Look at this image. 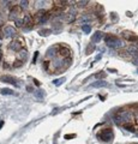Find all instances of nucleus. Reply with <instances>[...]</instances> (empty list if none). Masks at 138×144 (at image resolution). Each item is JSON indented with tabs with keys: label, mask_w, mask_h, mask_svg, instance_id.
Returning a JSON list of instances; mask_svg holds the SVG:
<instances>
[{
	"label": "nucleus",
	"mask_w": 138,
	"mask_h": 144,
	"mask_svg": "<svg viewBox=\"0 0 138 144\" xmlns=\"http://www.w3.org/2000/svg\"><path fill=\"white\" fill-rule=\"evenodd\" d=\"M49 17H50V12H47V13L45 14L43 17L40 18V23H45V22H47L49 19Z\"/></svg>",
	"instance_id": "20"
},
{
	"label": "nucleus",
	"mask_w": 138,
	"mask_h": 144,
	"mask_svg": "<svg viewBox=\"0 0 138 144\" xmlns=\"http://www.w3.org/2000/svg\"><path fill=\"white\" fill-rule=\"evenodd\" d=\"M136 135H137V137H138V130H137V132H136Z\"/></svg>",
	"instance_id": "38"
},
{
	"label": "nucleus",
	"mask_w": 138,
	"mask_h": 144,
	"mask_svg": "<svg viewBox=\"0 0 138 144\" xmlns=\"http://www.w3.org/2000/svg\"><path fill=\"white\" fill-rule=\"evenodd\" d=\"M101 39H102V33H101V31H96L95 34L92 35L91 41H92V43H94V42H100Z\"/></svg>",
	"instance_id": "12"
},
{
	"label": "nucleus",
	"mask_w": 138,
	"mask_h": 144,
	"mask_svg": "<svg viewBox=\"0 0 138 144\" xmlns=\"http://www.w3.org/2000/svg\"><path fill=\"white\" fill-rule=\"evenodd\" d=\"M77 4H78V6L79 7H83V6H85L87 4H89V1H78Z\"/></svg>",
	"instance_id": "29"
},
{
	"label": "nucleus",
	"mask_w": 138,
	"mask_h": 144,
	"mask_svg": "<svg viewBox=\"0 0 138 144\" xmlns=\"http://www.w3.org/2000/svg\"><path fill=\"white\" fill-rule=\"evenodd\" d=\"M136 117H137V118H138V112H137V114H136Z\"/></svg>",
	"instance_id": "39"
},
{
	"label": "nucleus",
	"mask_w": 138,
	"mask_h": 144,
	"mask_svg": "<svg viewBox=\"0 0 138 144\" xmlns=\"http://www.w3.org/2000/svg\"><path fill=\"white\" fill-rule=\"evenodd\" d=\"M104 41L107 43V46L110 48H114V49H117V48H121L124 46V43L121 40H119L117 36H114V35H107L106 37H104Z\"/></svg>",
	"instance_id": "1"
},
{
	"label": "nucleus",
	"mask_w": 138,
	"mask_h": 144,
	"mask_svg": "<svg viewBox=\"0 0 138 144\" xmlns=\"http://www.w3.org/2000/svg\"><path fill=\"white\" fill-rule=\"evenodd\" d=\"M59 50H60V47L59 46H54V47L49 48L48 50H47V56H50V58H53V56H55V54L56 53H59Z\"/></svg>",
	"instance_id": "7"
},
{
	"label": "nucleus",
	"mask_w": 138,
	"mask_h": 144,
	"mask_svg": "<svg viewBox=\"0 0 138 144\" xmlns=\"http://www.w3.org/2000/svg\"><path fill=\"white\" fill-rule=\"evenodd\" d=\"M34 82H35V84H36V85H40V82H39L37 79H34Z\"/></svg>",
	"instance_id": "35"
},
{
	"label": "nucleus",
	"mask_w": 138,
	"mask_h": 144,
	"mask_svg": "<svg viewBox=\"0 0 138 144\" xmlns=\"http://www.w3.org/2000/svg\"><path fill=\"white\" fill-rule=\"evenodd\" d=\"M94 77L97 78V79H98V78H104V77H106V73H103V72H102V73H96Z\"/></svg>",
	"instance_id": "28"
},
{
	"label": "nucleus",
	"mask_w": 138,
	"mask_h": 144,
	"mask_svg": "<svg viewBox=\"0 0 138 144\" xmlns=\"http://www.w3.org/2000/svg\"><path fill=\"white\" fill-rule=\"evenodd\" d=\"M19 14L18 12V7H14L13 10L11 11V13H10V19H13V21H17V16Z\"/></svg>",
	"instance_id": "13"
},
{
	"label": "nucleus",
	"mask_w": 138,
	"mask_h": 144,
	"mask_svg": "<svg viewBox=\"0 0 138 144\" xmlns=\"http://www.w3.org/2000/svg\"><path fill=\"white\" fill-rule=\"evenodd\" d=\"M118 115L121 118L123 121H126V123H130V121L132 120V115H131V113H130L129 110H123V112H120Z\"/></svg>",
	"instance_id": "4"
},
{
	"label": "nucleus",
	"mask_w": 138,
	"mask_h": 144,
	"mask_svg": "<svg viewBox=\"0 0 138 144\" xmlns=\"http://www.w3.org/2000/svg\"><path fill=\"white\" fill-rule=\"evenodd\" d=\"M59 54L64 56V58H69L71 55V49L67 47H60V50H59Z\"/></svg>",
	"instance_id": "8"
},
{
	"label": "nucleus",
	"mask_w": 138,
	"mask_h": 144,
	"mask_svg": "<svg viewBox=\"0 0 138 144\" xmlns=\"http://www.w3.org/2000/svg\"><path fill=\"white\" fill-rule=\"evenodd\" d=\"M4 121H0V130H1V129H2V126H4Z\"/></svg>",
	"instance_id": "34"
},
{
	"label": "nucleus",
	"mask_w": 138,
	"mask_h": 144,
	"mask_svg": "<svg viewBox=\"0 0 138 144\" xmlns=\"http://www.w3.org/2000/svg\"><path fill=\"white\" fill-rule=\"evenodd\" d=\"M28 6H29V1H27V0H23V1H21V2H19V7H21V8H23V10L28 8Z\"/></svg>",
	"instance_id": "21"
},
{
	"label": "nucleus",
	"mask_w": 138,
	"mask_h": 144,
	"mask_svg": "<svg viewBox=\"0 0 138 144\" xmlns=\"http://www.w3.org/2000/svg\"><path fill=\"white\" fill-rule=\"evenodd\" d=\"M4 34H5L6 37H13V36H16L17 31H16V29L12 25H8V27H6L4 29Z\"/></svg>",
	"instance_id": "5"
},
{
	"label": "nucleus",
	"mask_w": 138,
	"mask_h": 144,
	"mask_svg": "<svg viewBox=\"0 0 138 144\" xmlns=\"http://www.w3.org/2000/svg\"><path fill=\"white\" fill-rule=\"evenodd\" d=\"M64 82H65V78L62 77L60 79H55V81H53V84H54V85H59V84H62Z\"/></svg>",
	"instance_id": "24"
},
{
	"label": "nucleus",
	"mask_w": 138,
	"mask_h": 144,
	"mask_svg": "<svg viewBox=\"0 0 138 144\" xmlns=\"http://www.w3.org/2000/svg\"><path fill=\"white\" fill-rule=\"evenodd\" d=\"M75 137H76V135H65V139H71Z\"/></svg>",
	"instance_id": "31"
},
{
	"label": "nucleus",
	"mask_w": 138,
	"mask_h": 144,
	"mask_svg": "<svg viewBox=\"0 0 138 144\" xmlns=\"http://www.w3.org/2000/svg\"><path fill=\"white\" fill-rule=\"evenodd\" d=\"M35 96L37 97V98H42L43 97V93H42V90H36V91H34Z\"/></svg>",
	"instance_id": "23"
},
{
	"label": "nucleus",
	"mask_w": 138,
	"mask_h": 144,
	"mask_svg": "<svg viewBox=\"0 0 138 144\" xmlns=\"http://www.w3.org/2000/svg\"><path fill=\"white\" fill-rule=\"evenodd\" d=\"M23 25H29L28 29L33 25V18H31L30 14H25V16L23 17Z\"/></svg>",
	"instance_id": "9"
},
{
	"label": "nucleus",
	"mask_w": 138,
	"mask_h": 144,
	"mask_svg": "<svg viewBox=\"0 0 138 144\" xmlns=\"http://www.w3.org/2000/svg\"><path fill=\"white\" fill-rule=\"evenodd\" d=\"M43 66H45V69L47 70V69H48V62H47V61H45V64H43Z\"/></svg>",
	"instance_id": "33"
},
{
	"label": "nucleus",
	"mask_w": 138,
	"mask_h": 144,
	"mask_svg": "<svg viewBox=\"0 0 138 144\" xmlns=\"http://www.w3.org/2000/svg\"><path fill=\"white\" fill-rule=\"evenodd\" d=\"M52 31H50V29H41L40 31H39V34L40 36H48Z\"/></svg>",
	"instance_id": "18"
},
{
	"label": "nucleus",
	"mask_w": 138,
	"mask_h": 144,
	"mask_svg": "<svg viewBox=\"0 0 138 144\" xmlns=\"http://www.w3.org/2000/svg\"><path fill=\"white\" fill-rule=\"evenodd\" d=\"M8 48L14 50V52H19V50H22V42L12 41L11 43H8Z\"/></svg>",
	"instance_id": "6"
},
{
	"label": "nucleus",
	"mask_w": 138,
	"mask_h": 144,
	"mask_svg": "<svg viewBox=\"0 0 138 144\" xmlns=\"http://www.w3.org/2000/svg\"><path fill=\"white\" fill-rule=\"evenodd\" d=\"M46 13H47V11H45V10H40V11H37V12H36V17L41 18V17H43Z\"/></svg>",
	"instance_id": "22"
},
{
	"label": "nucleus",
	"mask_w": 138,
	"mask_h": 144,
	"mask_svg": "<svg viewBox=\"0 0 138 144\" xmlns=\"http://www.w3.org/2000/svg\"><path fill=\"white\" fill-rule=\"evenodd\" d=\"M124 129L126 131H129V132H135L136 131V127L132 125L131 123H126V124H124Z\"/></svg>",
	"instance_id": "14"
},
{
	"label": "nucleus",
	"mask_w": 138,
	"mask_h": 144,
	"mask_svg": "<svg viewBox=\"0 0 138 144\" xmlns=\"http://www.w3.org/2000/svg\"><path fill=\"white\" fill-rule=\"evenodd\" d=\"M19 58H21L22 61H24V60H27V59H28V52L25 50V49L19 50Z\"/></svg>",
	"instance_id": "15"
},
{
	"label": "nucleus",
	"mask_w": 138,
	"mask_h": 144,
	"mask_svg": "<svg viewBox=\"0 0 138 144\" xmlns=\"http://www.w3.org/2000/svg\"><path fill=\"white\" fill-rule=\"evenodd\" d=\"M27 89H28V90H29V91H34V90H33V88H30V87H28Z\"/></svg>",
	"instance_id": "37"
},
{
	"label": "nucleus",
	"mask_w": 138,
	"mask_h": 144,
	"mask_svg": "<svg viewBox=\"0 0 138 144\" xmlns=\"http://www.w3.org/2000/svg\"><path fill=\"white\" fill-rule=\"evenodd\" d=\"M0 81H1V82H5V83H8V84H13L16 87H18V83H17V81L14 79L12 76H8V75L1 76V77H0Z\"/></svg>",
	"instance_id": "3"
},
{
	"label": "nucleus",
	"mask_w": 138,
	"mask_h": 144,
	"mask_svg": "<svg viewBox=\"0 0 138 144\" xmlns=\"http://www.w3.org/2000/svg\"><path fill=\"white\" fill-rule=\"evenodd\" d=\"M16 24H17V27H22V25H23V19H17V21H16Z\"/></svg>",
	"instance_id": "30"
},
{
	"label": "nucleus",
	"mask_w": 138,
	"mask_h": 144,
	"mask_svg": "<svg viewBox=\"0 0 138 144\" xmlns=\"http://www.w3.org/2000/svg\"><path fill=\"white\" fill-rule=\"evenodd\" d=\"M82 30L84 33H87V34H90V31H91V27L88 25V24H83L82 25Z\"/></svg>",
	"instance_id": "19"
},
{
	"label": "nucleus",
	"mask_w": 138,
	"mask_h": 144,
	"mask_svg": "<svg viewBox=\"0 0 138 144\" xmlns=\"http://www.w3.org/2000/svg\"><path fill=\"white\" fill-rule=\"evenodd\" d=\"M0 93H1L2 95H13L14 94L13 91L11 89H8V88H2V89L0 90Z\"/></svg>",
	"instance_id": "16"
},
{
	"label": "nucleus",
	"mask_w": 138,
	"mask_h": 144,
	"mask_svg": "<svg viewBox=\"0 0 138 144\" xmlns=\"http://www.w3.org/2000/svg\"><path fill=\"white\" fill-rule=\"evenodd\" d=\"M107 85H108V83L104 82V81H97V82L92 83L90 87L91 88H106Z\"/></svg>",
	"instance_id": "10"
},
{
	"label": "nucleus",
	"mask_w": 138,
	"mask_h": 144,
	"mask_svg": "<svg viewBox=\"0 0 138 144\" xmlns=\"http://www.w3.org/2000/svg\"><path fill=\"white\" fill-rule=\"evenodd\" d=\"M37 55H39V52H35L34 59H33V62H36V59H37Z\"/></svg>",
	"instance_id": "32"
},
{
	"label": "nucleus",
	"mask_w": 138,
	"mask_h": 144,
	"mask_svg": "<svg viewBox=\"0 0 138 144\" xmlns=\"http://www.w3.org/2000/svg\"><path fill=\"white\" fill-rule=\"evenodd\" d=\"M79 21H81V22H89L90 17H89V16H84V17H81V18H79Z\"/></svg>",
	"instance_id": "27"
},
{
	"label": "nucleus",
	"mask_w": 138,
	"mask_h": 144,
	"mask_svg": "<svg viewBox=\"0 0 138 144\" xmlns=\"http://www.w3.org/2000/svg\"><path fill=\"white\" fill-rule=\"evenodd\" d=\"M114 123L118 124V125H120V124L123 123V120H121V118L119 117V115H115V117H114Z\"/></svg>",
	"instance_id": "26"
},
{
	"label": "nucleus",
	"mask_w": 138,
	"mask_h": 144,
	"mask_svg": "<svg viewBox=\"0 0 138 144\" xmlns=\"http://www.w3.org/2000/svg\"><path fill=\"white\" fill-rule=\"evenodd\" d=\"M1 58H2V50L0 49V61H1Z\"/></svg>",
	"instance_id": "36"
},
{
	"label": "nucleus",
	"mask_w": 138,
	"mask_h": 144,
	"mask_svg": "<svg viewBox=\"0 0 138 144\" xmlns=\"http://www.w3.org/2000/svg\"><path fill=\"white\" fill-rule=\"evenodd\" d=\"M22 65H23V61H22L21 59H18V60H16L13 64V67H21Z\"/></svg>",
	"instance_id": "25"
},
{
	"label": "nucleus",
	"mask_w": 138,
	"mask_h": 144,
	"mask_svg": "<svg viewBox=\"0 0 138 144\" xmlns=\"http://www.w3.org/2000/svg\"><path fill=\"white\" fill-rule=\"evenodd\" d=\"M123 36H124L126 40H129V41H137V40H138L137 37H136V36H133L130 31H124V33H123Z\"/></svg>",
	"instance_id": "11"
},
{
	"label": "nucleus",
	"mask_w": 138,
	"mask_h": 144,
	"mask_svg": "<svg viewBox=\"0 0 138 144\" xmlns=\"http://www.w3.org/2000/svg\"><path fill=\"white\" fill-rule=\"evenodd\" d=\"M94 50H95V45H94V43H89L88 47H87V50H85L87 54H91Z\"/></svg>",
	"instance_id": "17"
},
{
	"label": "nucleus",
	"mask_w": 138,
	"mask_h": 144,
	"mask_svg": "<svg viewBox=\"0 0 138 144\" xmlns=\"http://www.w3.org/2000/svg\"><path fill=\"white\" fill-rule=\"evenodd\" d=\"M97 138H100L103 142H112V139L114 138V135L110 129H103L101 130L100 133H97Z\"/></svg>",
	"instance_id": "2"
}]
</instances>
